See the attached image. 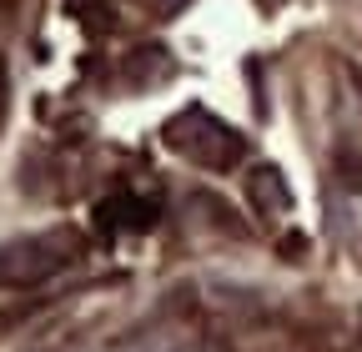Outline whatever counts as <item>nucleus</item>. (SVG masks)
<instances>
[{
  "mask_svg": "<svg viewBox=\"0 0 362 352\" xmlns=\"http://www.w3.org/2000/svg\"><path fill=\"white\" fill-rule=\"evenodd\" d=\"M166 146L176 156H187L192 166H206V171H232L247 156L242 131H232L221 116H211L202 106H192V111H181V116L166 121Z\"/></svg>",
  "mask_w": 362,
  "mask_h": 352,
  "instance_id": "nucleus-1",
  "label": "nucleus"
},
{
  "mask_svg": "<svg viewBox=\"0 0 362 352\" xmlns=\"http://www.w3.org/2000/svg\"><path fill=\"white\" fill-rule=\"evenodd\" d=\"M81 252L76 232H45V237H21V242H6L0 247V287H40L51 282L61 267H71Z\"/></svg>",
  "mask_w": 362,
  "mask_h": 352,
  "instance_id": "nucleus-2",
  "label": "nucleus"
},
{
  "mask_svg": "<svg viewBox=\"0 0 362 352\" xmlns=\"http://www.w3.org/2000/svg\"><path fill=\"white\" fill-rule=\"evenodd\" d=\"M161 222V206L151 196H136V192H116L106 201H96V227L111 232H151Z\"/></svg>",
  "mask_w": 362,
  "mask_h": 352,
  "instance_id": "nucleus-3",
  "label": "nucleus"
},
{
  "mask_svg": "<svg viewBox=\"0 0 362 352\" xmlns=\"http://www.w3.org/2000/svg\"><path fill=\"white\" fill-rule=\"evenodd\" d=\"M252 201H257V211H272V216H282V211H292V192L282 187V176L272 171V166L252 171Z\"/></svg>",
  "mask_w": 362,
  "mask_h": 352,
  "instance_id": "nucleus-4",
  "label": "nucleus"
}]
</instances>
